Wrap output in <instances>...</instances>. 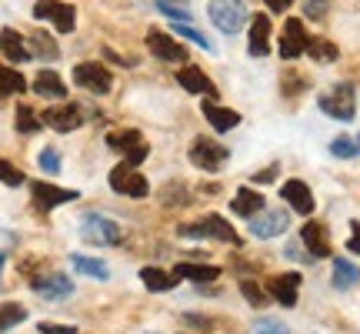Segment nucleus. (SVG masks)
<instances>
[{
  "mask_svg": "<svg viewBox=\"0 0 360 334\" xmlns=\"http://www.w3.org/2000/svg\"><path fill=\"white\" fill-rule=\"evenodd\" d=\"M180 237H193V241H224V245L240 247V234L231 228V221H224L220 214H207L197 224H180Z\"/></svg>",
  "mask_w": 360,
  "mask_h": 334,
  "instance_id": "obj_1",
  "label": "nucleus"
},
{
  "mask_svg": "<svg viewBox=\"0 0 360 334\" xmlns=\"http://www.w3.org/2000/svg\"><path fill=\"white\" fill-rule=\"evenodd\" d=\"M317 107L327 117H334V120H354V114H357V90L350 84H334L330 90H323L317 97Z\"/></svg>",
  "mask_w": 360,
  "mask_h": 334,
  "instance_id": "obj_2",
  "label": "nucleus"
},
{
  "mask_svg": "<svg viewBox=\"0 0 360 334\" xmlns=\"http://www.w3.org/2000/svg\"><path fill=\"white\" fill-rule=\"evenodd\" d=\"M80 237L94 247H114L120 245V228H117V221L103 218V214H84L80 218Z\"/></svg>",
  "mask_w": 360,
  "mask_h": 334,
  "instance_id": "obj_3",
  "label": "nucleus"
},
{
  "mask_svg": "<svg viewBox=\"0 0 360 334\" xmlns=\"http://www.w3.org/2000/svg\"><path fill=\"white\" fill-rule=\"evenodd\" d=\"M210 20L217 24L220 34H240V27H244L247 20V7L244 0H210Z\"/></svg>",
  "mask_w": 360,
  "mask_h": 334,
  "instance_id": "obj_4",
  "label": "nucleus"
},
{
  "mask_svg": "<svg viewBox=\"0 0 360 334\" xmlns=\"http://www.w3.org/2000/svg\"><path fill=\"white\" fill-rule=\"evenodd\" d=\"M34 17L37 20H51L57 27V34H70L77 24V11L64 4V0H37L34 4Z\"/></svg>",
  "mask_w": 360,
  "mask_h": 334,
  "instance_id": "obj_5",
  "label": "nucleus"
},
{
  "mask_svg": "<svg viewBox=\"0 0 360 334\" xmlns=\"http://www.w3.org/2000/svg\"><path fill=\"white\" fill-rule=\"evenodd\" d=\"M110 187H114L117 194H127V197H134V201H141V197H147L150 194V184H147V178H143L137 167H127L120 164L110 171Z\"/></svg>",
  "mask_w": 360,
  "mask_h": 334,
  "instance_id": "obj_6",
  "label": "nucleus"
},
{
  "mask_svg": "<svg viewBox=\"0 0 360 334\" xmlns=\"http://www.w3.org/2000/svg\"><path fill=\"white\" fill-rule=\"evenodd\" d=\"M227 157H231V151L217 141L197 137V141L191 144V164L200 167V171H220V167L227 164Z\"/></svg>",
  "mask_w": 360,
  "mask_h": 334,
  "instance_id": "obj_7",
  "label": "nucleus"
},
{
  "mask_svg": "<svg viewBox=\"0 0 360 334\" xmlns=\"http://www.w3.org/2000/svg\"><path fill=\"white\" fill-rule=\"evenodd\" d=\"M74 84L90 94H110L114 87V78H110V70L101 67L97 61H87V64H77L74 67Z\"/></svg>",
  "mask_w": 360,
  "mask_h": 334,
  "instance_id": "obj_8",
  "label": "nucleus"
},
{
  "mask_svg": "<svg viewBox=\"0 0 360 334\" xmlns=\"http://www.w3.org/2000/svg\"><path fill=\"white\" fill-rule=\"evenodd\" d=\"M147 51L154 54V61H167V64L187 61V51L180 47V40H174L167 30H157V27L147 30Z\"/></svg>",
  "mask_w": 360,
  "mask_h": 334,
  "instance_id": "obj_9",
  "label": "nucleus"
},
{
  "mask_svg": "<svg viewBox=\"0 0 360 334\" xmlns=\"http://www.w3.org/2000/svg\"><path fill=\"white\" fill-rule=\"evenodd\" d=\"M307 30H304V20L297 17H287V24L281 30V57L283 61H297L300 54H307Z\"/></svg>",
  "mask_w": 360,
  "mask_h": 334,
  "instance_id": "obj_10",
  "label": "nucleus"
},
{
  "mask_svg": "<svg viewBox=\"0 0 360 334\" xmlns=\"http://www.w3.org/2000/svg\"><path fill=\"white\" fill-rule=\"evenodd\" d=\"M40 120L51 130H57V134H67V130H77L84 124V114H80L77 104H57V107H47L40 114Z\"/></svg>",
  "mask_w": 360,
  "mask_h": 334,
  "instance_id": "obj_11",
  "label": "nucleus"
},
{
  "mask_svg": "<svg viewBox=\"0 0 360 334\" xmlns=\"http://www.w3.org/2000/svg\"><path fill=\"white\" fill-rule=\"evenodd\" d=\"M30 191H34V204H37L40 211H53V207L70 204V201H77V197H80L77 191L53 187V184H44V180H34V184H30Z\"/></svg>",
  "mask_w": 360,
  "mask_h": 334,
  "instance_id": "obj_12",
  "label": "nucleus"
},
{
  "mask_svg": "<svg viewBox=\"0 0 360 334\" xmlns=\"http://www.w3.org/2000/svg\"><path fill=\"white\" fill-rule=\"evenodd\" d=\"M287 211H260V214H254V221H250V234L254 237H260V241H270V237H277V234L287 231Z\"/></svg>",
  "mask_w": 360,
  "mask_h": 334,
  "instance_id": "obj_13",
  "label": "nucleus"
},
{
  "mask_svg": "<svg viewBox=\"0 0 360 334\" xmlns=\"http://www.w3.org/2000/svg\"><path fill=\"white\" fill-rule=\"evenodd\" d=\"M297 291H300V274L297 271H287V274H277V278H270L267 284V295L283 304V308H294L297 304Z\"/></svg>",
  "mask_w": 360,
  "mask_h": 334,
  "instance_id": "obj_14",
  "label": "nucleus"
},
{
  "mask_svg": "<svg viewBox=\"0 0 360 334\" xmlns=\"http://www.w3.org/2000/svg\"><path fill=\"white\" fill-rule=\"evenodd\" d=\"M30 287H34L40 297H47V301H60V297L74 295V281H70L67 274H40V278L30 281Z\"/></svg>",
  "mask_w": 360,
  "mask_h": 334,
  "instance_id": "obj_15",
  "label": "nucleus"
},
{
  "mask_svg": "<svg viewBox=\"0 0 360 334\" xmlns=\"http://www.w3.org/2000/svg\"><path fill=\"white\" fill-rule=\"evenodd\" d=\"M300 245L307 247V257H327L330 254V237H327V228L321 221H307L304 231H300Z\"/></svg>",
  "mask_w": 360,
  "mask_h": 334,
  "instance_id": "obj_16",
  "label": "nucleus"
},
{
  "mask_svg": "<svg viewBox=\"0 0 360 334\" xmlns=\"http://www.w3.org/2000/svg\"><path fill=\"white\" fill-rule=\"evenodd\" d=\"M281 197L287 201V204L294 207L297 214H314V194H310V187L304 184V180H287L281 187Z\"/></svg>",
  "mask_w": 360,
  "mask_h": 334,
  "instance_id": "obj_17",
  "label": "nucleus"
},
{
  "mask_svg": "<svg viewBox=\"0 0 360 334\" xmlns=\"http://www.w3.org/2000/svg\"><path fill=\"white\" fill-rule=\"evenodd\" d=\"M177 84L184 90H191V94H204V97H217V87H214V80L207 78L204 70H197V67H180L177 70Z\"/></svg>",
  "mask_w": 360,
  "mask_h": 334,
  "instance_id": "obj_18",
  "label": "nucleus"
},
{
  "mask_svg": "<svg viewBox=\"0 0 360 334\" xmlns=\"http://www.w3.org/2000/svg\"><path fill=\"white\" fill-rule=\"evenodd\" d=\"M247 51L250 57H267L270 54V17L267 13H257L250 20V40H247Z\"/></svg>",
  "mask_w": 360,
  "mask_h": 334,
  "instance_id": "obj_19",
  "label": "nucleus"
},
{
  "mask_svg": "<svg viewBox=\"0 0 360 334\" xmlns=\"http://www.w3.org/2000/svg\"><path fill=\"white\" fill-rule=\"evenodd\" d=\"M204 117L217 134H227V130H233L237 124H240V114L231 111V107H220L217 101H204Z\"/></svg>",
  "mask_w": 360,
  "mask_h": 334,
  "instance_id": "obj_20",
  "label": "nucleus"
},
{
  "mask_svg": "<svg viewBox=\"0 0 360 334\" xmlns=\"http://www.w3.org/2000/svg\"><path fill=\"white\" fill-rule=\"evenodd\" d=\"M0 54L7 57V61H13V64H27L34 54H30V47L24 44V37L17 34V30H11V27H4L0 30Z\"/></svg>",
  "mask_w": 360,
  "mask_h": 334,
  "instance_id": "obj_21",
  "label": "nucleus"
},
{
  "mask_svg": "<svg viewBox=\"0 0 360 334\" xmlns=\"http://www.w3.org/2000/svg\"><path fill=\"white\" fill-rule=\"evenodd\" d=\"M34 94L40 97H51V101H64L67 97V84L60 80L57 70H40L37 78H34Z\"/></svg>",
  "mask_w": 360,
  "mask_h": 334,
  "instance_id": "obj_22",
  "label": "nucleus"
},
{
  "mask_svg": "<svg viewBox=\"0 0 360 334\" xmlns=\"http://www.w3.org/2000/svg\"><path fill=\"white\" fill-rule=\"evenodd\" d=\"M233 214H240V218H254V214H260L264 211V194L250 191V187H240V191L233 194Z\"/></svg>",
  "mask_w": 360,
  "mask_h": 334,
  "instance_id": "obj_23",
  "label": "nucleus"
},
{
  "mask_svg": "<svg viewBox=\"0 0 360 334\" xmlns=\"http://www.w3.org/2000/svg\"><path fill=\"white\" fill-rule=\"evenodd\" d=\"M141 281H143V287L147 291H170V287H177V281H180V274L174 271H164V268H143L141 271Z\"/></svg>",
  "mask_w": 360,
  "mask_h": 334,
  "instance_id": "obj_24",
  "label": "nucleus"
},
{
  "mask_svg": "<svg viewBox=\"0 0 360 334\" xmlns=\"http://www.w3.org/2000/svg\"><path fill=\"white\" fill-rule=\"evenodd\" d=\"M354 284H360V268L357 264H350L347 257H337L334 261V287L347 291V287H354Z\"/></svg>",
  "mask_w": 360,
  "mask_h": 334,
  "instance_id": "obj_25",
  "label": "nucleus"
},
{
  "mask_svg": "<svg viewBox=\"0 0 360 334\" xmlns=\"http://www.w3.org/2000/svg\"><path fill=\"white\" fill-rule=\"evenodd\" d=\"M177 274L180 278H187V281L207 284V281H217L220 268H214V264H177Z\"/></svg>",
  "mask_w": 360,
  "mask_h": 334,
  "instance_id": "obj_26",
  "label": "nucleus"
},
{
  "mask_svg": "<svg viewBox=\"0 0 360 334\" xmlns=\"http://www.w3.org/2000/svg\"><path fill=\"white\" fill-rule=\"evenodd\" d=\"M307 54L317 61V64H334L337 57H340L337 44H330V40H323V37H310L307 40Z\"/></svg>",
  "mask_w": 360,
  "mask_h": 334,
  "instance_id": "obj_27",
  "label": "nucleus"
},
{
  "mask_svg": "<svg viewBox=\"0 0 360 334\" xmlns=\"http://www.w3.org/2000/svg\"><path fill=\"white\" fill-rule=\"evenodd\" d=\"M70 261H74V271H80V274H87V278H101V281H107V278H110V268H107L103 261H97V257L74 254Z\"/></svg>",
  "mask_w": 360,
  "mask_h": 334,
  "instance_id": "obj_28",
  "label": "nucleus"
},
{
  "mask_svg": "<svg viewBox=\"0 0 360 334\" xmlns=\"http://www.w3.org/2000/svg\"><path fill=\"white\" fill-rule=\"evenodd\" d=\"M24 90H27L24 74L13 70V67L0 64V97H7V94H24Z\"/></svg>",
  "mask_w": 360,
  "mask_h": 334,
  "instance_id": "obj_29",
  "label": "nucleus"
},
{
  "mask_svg": "<svg viewBox=\"0 0 360 334\" xmlns=\"http://www.w3.org/2000/svg\"><path fill=\"white\" fill-rule=\"evenodd\" d=\"M13 124H17V130H20V134H37V130L44 128V120L37 117V111H34V107H24V104L17 107Z\"/></svg>",
  "mask_w": 360,
  "mask_h": 334,
  "instance_id": "obj_30",
  "label": "nucleus"
},
{
  "mask_svg": "<svg viewBox=\"0 0 360 334\" xmlns=\"http://www.w3.org/2000/svg\"><path fill=\"white\" fill-rule=\"evenodd\" d=\"M107 141H110V147H114V151H124V154H130V151H137L141 144H147V141H143L141 130H124V134H110Z\"/></svg>",
  "mask_w": 360,
  "mask_h": 334,
  "instance_id": "obj_31",
  "label": "nucleus"
},
{
  "mask_svg": "<svg viewBox=\"0 0 360 334\" xmlns=\"http://www.w3.org/2000/svg\"><path fill=\"white\" fill-rule=\"evenodd\" d=\"M27 318V308L24 304H13V301H7V304H0V331H11V328H17V324Z\"/></svg>",
  "mask_w": 360,
  "mask_h": 334,
  "instance_id": "obj_32",
  "label": "nucleus"
},
{
  "mask_svg": "<svg viewBox=\"0 0 360 334\" xmlns=\"http://www.w3.org/2000/svg\"><path fill=\"white\" fill-rule=\"evenodd\" d=\"M240 295L247 297V304H250V308H264V304H267V297H270L257 281H240Z\"/></svg>",
  "mask_w": 360,
  "mask_h": 334,
  "instance_id": "obj_33",
  "label": "nucleus"
},
{
  "mask_svg": "<svg viewBox=\"0 0 360 334\" xmlns=\"http://www.w3.org/2000/svg\"><path fill=\"white\" fill-rule=\"evenodd\" d=\"M24 171H20V167H13L11 161H4V157H0V184H7V187H20V184H24Z\"/></svg>",
  "mask_w": 360,
  "mask_h": 334,
  "instance_id": "obj_34",
  "label": "nucleus"
},
{
  "mask_svg": "<svg viewBox=\"0 0 360 334\" xmlns=\"http://www.w3.org/2000/svg\"><path fill=\"white\" fill-rule=\"evenodd\" d=\"M30 54H40V57H57V44H53L47 34H30Z\"/></svg>",
  "mask_w": 360,
  "mask_h": 334,
  "instance_id": "obj_35",
  "label": "nucleus"
},
{
  "mask_svg": "<svg viewBox=\"0 0 360 334\" xmlns=\"http://www.w3.org/2000/svg\"><path fill=\"white\" fill-rule=\"evenodd\" d=\"M357 151H360V144L354 137H334L330 141V154L334 157H354Z\"/></svg>",
  "mask_w": 360,
  "mask_h": 334,
  "instance_id": "obj_36",
  "label": "nucleus"
},
{
  "mask_svg": "<svg viewBox=\"0 0 360 334\" xmlns=\"http://www.w3.org/2000/svg\"><path fill=\"white\" fill-rule=\"evenodd\" d=\"M177 34H184V37H187V40H193V44H197V47H200V51L214 54V44H210V40H207L204 34H200V30H193L191 24H180V20H177Z\"/></svg>",
  "mask_w": 360,
  "mask_h": 334,
  "instance_id": "obj_37",
  "label": "nucleus"
},
{
  "mask_svg": "<svg viewBox=\"0 0 360 334\" xmlns=\"http://www.w3.org/2000/svg\"><path fill=\"white\" fill-rule=\"evenodd\" d=\"M154 7L160 13H167V17H174V20H180V24L191 20V11H184V7H177V4H170V0H154Z\"/></svg>",
  "mask_w": 360,
  "mask_h": 334,
  "instance_id": "obj_38",
  "label": "nucleus"
},
{
  "mask_svg": "<svg viewBox=\"0 0 360 334\" xmlns=\"http://www.w3.org/2000/svg\"><path fill=\"white\" fill-rule=\"evenodd\" d=\"M250 334H290L287 331V324L283 321H274V318H264V321L254 324V331Z\"/></svg>",
  "mask_w": 360,
  "mask_h": 334,
  "instance_id": "obj_39",
  "label": "nucleus"
},
{
  "mask_svg": "<svg viewBox=\"0 0 360 334\" xmlns=\"http://www.w3.org/2000/svg\"><path fill=\"white\" fill-rule=\"evenodd\" d=\"M40 167H44L47 174H57V171H60V154H57L53 147H47V151H40Z\"/></svg>",
  "mask_w": 360,
  "mask_h": 334,
  "instance_id": "obj_40",
  "label": "nucleus"
},
{
  "mask_svg": "<svg viewBox=\"0 0 360 334\" xmlns=\"http://www.w3.org/2000/svg\"><path fill=\"white\" fill-rule=\"evenodd\" d=\"M327 7H330V0H304V13L314 17V20H321L323 13H327Z\"/></svg>",
  "mask_w": 360,
  "mask_h": 334,
  "instance_id": "obj_41",
  "label": "nucleus"
},
{
  "mask_svg": "<svg viewBox=\"0 0 360 334\" xmlns=\"http://www.w3.org/2000/svg\"><path fill=\"white\" fill-rule=\"evenodd\" d=\"M304 87H307V80L300 78V74H294V70L283 74V94H300Z\"/></svg>",
  "mask_w": 360,
  "mask_h": 334,
  "instance_id": "obj_42",
  "label": "nucleus"
},
{
  "mask_svg": "<svg viewBox=\"0 0 360 334\" xmlns=\"http://www.w3.org/2000/svg\"><path fill=\"white\" fill-rule=\"evenodd\" d=\"M40 334H77V328L74 324H53V321H40L37 324Z\"/></svg>",
  "mask_w": 360,
  "mask_h": 334,
  "instance_id": "obj_43",
  "label": "nucleus"
},
{
  "mask_svg": "<svg viewBox=\"0 0 360 334\" xmlns=\"http://www.w3.org/2000/svg\"><path fill=\"white\" fill-rule=\"evenodd\" d=\"M147 154H150V147H147V144H141L137 151H130V154H124V164H127V167H137Z\"/></svg>",
  "mask_w": 360,
  "mask_h": 334,
  "instance_id": "obj_44",
  "label": "nucleus"
},
{
  "mask_svg": "<svg viewBox=\"0 0 360 334\" xmlns=\"http://www.w3.org/2000/svg\"><path fill=\"white\" fill-rule=\"evenodd\" d=\"M347 247L354 251V254H360V221H350V241Z\"/></svg>",
  "mask_w": 360,
  "mask_h": 334,
  "instance_id": "obj_45",
  "label": "nucleus"
},
{
  "mask_svg": "<svg viewBox=\"0 0 360 334\" xmlns=\"http://www.w3.org/2000/svg\"><path fill=\"white\" fill-rule=\"evenodd\" d=\"M264 4H267L274 13H283L287 7H290V4H294V0H264Z\"/></svg>",
  "mask_w": 360,
  "mask_h": 334,
  "instance_id": "obj_46",
  "label": "nucleus"
},
{
  "mask_svg": "<svg viewBox=\"0 0 360 334\" xmlns=\"http://www.w3.org/2000/svg\"><path fill=\"white\" fill-rule=\"evenodd\" d=\"M274 178H277V167H270V171H264V174H254V180H257V184H270Z\"/></svg>",
  "mask_w": 360,
  "mask_h": 334,
  "instance_id": "obj_47",
  "label": "nucleus"
},
{
  "mask_svg": "<svg viewBox=\"0 0 360 334\" xmlns=\"http://www.w3.org/2000/svg\"><path fill=\"white\" fill-rule=\"evenodd\" d=\"M0 268H4V254H0Z\"/></svg>",
  "mask_w": 360,
  "mask_h": 334,
  "instance_id": "obj_48",
  "label": "nucleus"
}]
</instances>
